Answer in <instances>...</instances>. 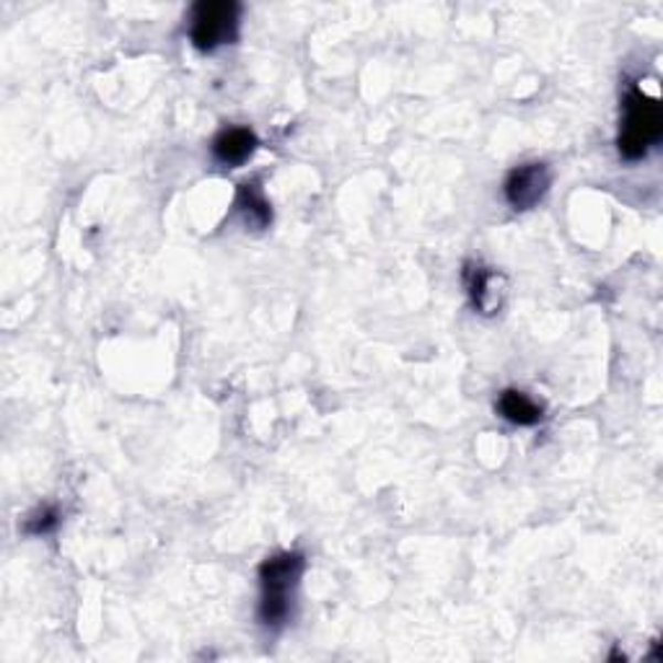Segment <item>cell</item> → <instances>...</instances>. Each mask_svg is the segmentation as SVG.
<instances>
[{"instance_id": "1", "label": "cell", "mask_w": 663, "mask_h": 663, "mask_svg": "<svg viewBox=\"0 0 663 663\" xmlns=\"http://www.w3.org/2000/svg\"><path fill=\"white\" fill-rule=\"evenodd\" d=\"M307 560L301 553H280L267 557L259 565V580H263V601H259V620L267 628H280L290 617L293 591L303 576Z\"/></svg>"}, {"instance_id": "2", "label": "cell", "mask_w": 663, "mask_h": 663, "mask_svg": "<svg viewBox=\"0 0 663 663\" xmlns=\"http://www.w3.org/2000/svg\"><path fill=\"white\" fill-rule=\"evenodd\" d=\"M663 136L661 104L643 88H630L624 99V122L620 130V153L628 161H640Z\"/></svg>"}, {"instance_id": "3", "label": "cell", "mask_w": 663, "mask_h": 663, "mask_svg": "<svg viewBox=\"0 0 663 663\" xmlns=\"http://www.w3.org/2000/svg\"><path fill=\"white\" fill-rule=\"evenodd\" d=\"M242 6L231 0H203L192 9L190 40L200 52H213L223 44H234L238 36Z\"/></svg>"}, {"instance_id": "4", "label": "cell", "mask_w": 663, "mask_h": 663, "mask_svg": "<svg viewBox=\"0 0 663 663\" xmlns=\"http://www.w3.org/2000/svg\"><path fill=\"white\" fill-rule=\"evenodd\" d=\"M549 184H553V174H549L547 163H524L505 179V200L513 211H532L547 195Z\"/></svg>"}, {"instance_id": "5", "label": "cell", "mask_w": 663, "mask_h": 663, "mask_svg": "<svg viewBox=\"0 0 663 663\" xmlns=\"http://www.w3.org/2000/svg\"><path fill=\"white\" fill-rule=\"evenodd\" d=\"M464 280H467L469 296H472L474 309L480 311V314L490 317L503 307V296H505L503 275L490 270V267L469 263L464 270Z\"/></svg>"}, {"instance_id": "6", "label": "cell", "mask_w": 663, "mask_h": 663, "mask_svg": "<svg viewBox=\"0 0 663 663\" xmlns=\"http://www.w3.org/2000/svg\"><path fill=\"white\" fill-rule=\"evenodd\" d=\"M259 140L249 128H226L213 140V159L223 167H242L257 151Z\"/></svg>"}, {"instance_id": "7", "label": "cell", "mask_w": 663, "mask_h": 663, "mask_svg": "<svg viewBox=\"0 0 663 663\" xmlns=\"http://www.w3.org/2000/svg\"><path fill=\"white\" fill-rule=\"evenodd\" d=\"M236 207L244 213V221H247V226L252 228H267L272 223V207L267 203L265 192L255 179L238 184Z\"/></svg>"}, {"instance_id": "8", "label": "cell", "mask_w": 663, "mask_h": 663, "mask_svg": "<svg viewBox=\"0 0 663 663\" xmlns=\"http://www.w3.org/2000/svg\"><path fill=\"white\" fill-rule=\"evenodd\" d=\"M498 409L505 420L513 423V426H536V423L545 417L542 407L528 397V394L518 392V389H505L498 399Z\"/></svg>"}, {"instance_id": "9", "label": "cell", "mask_w": 663, "mask_h": 663, "mask_svg": "<svg viewBox=\"0 0 663 663\" xmlns=\"http://www.w3.org/2000/svg\"><path fill=\"white\" fill-rule=\"evenodd\" d=\"M57 521H60V513H57V509H52V505H44V509H40V511H34L32 516L26 518V524H24V528L29 534H47V532H52V528L57 526Z\"/></svg>"}]
</instances>
